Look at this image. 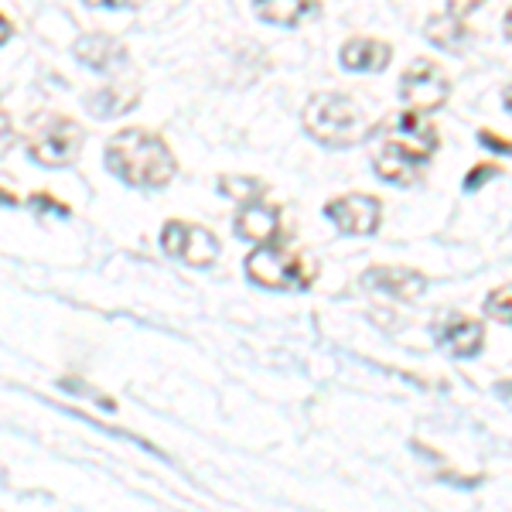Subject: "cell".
<instances>
[{"instance_id": "cell-1", "label": "cell", "mask_w": 512, "mask_h": 512, "mask_svg": "<svg viewBox=\"0 0 512 512\" xmlns=\"http://www.w3.org/2000/svg\"><path fill=\"white\" fill-rule=\"evenodd\" d=\"M106 168L134 188H164L175 178L178 161L158 134L127 127L106 144Z\"/></svg>"}, {"instance_id": "cell-2", "label": "cell", "mask_w": 512, "mask_h": 512, "mask_svg": "<svg viewBox=\"0 0 512 512\" xmlns=\"http://www.w3.org/2000/svg\"><path fill=\"white\" fill-rule=\"evenodd\" d=\"M434 151H437V130L410 110L403 117H396L373 161V171L383 181H390V185H403V188L417 185L424 178V168Z\"/></svg>"}, {"instance_id": "cell-3", "label": "cell", "mask_w": 512, "mask_h": 512, "mask_svg": "<svg viewBox=\"0 0 512 512\" xmlns=\"http://www.w3.org/2000/svg\"><path fill=\"white\" fill-rule=\"evenodd\" d=\"M304 130L325 147H355L373 134L362 106L342 93L311 96V103L304 106Z\"/></svg>"}, {"instance_id": "cell-4", "label": "cell", "mask_w": 512, "mask_h": 512, "mask_svg": "<svg viewBox=\"0 0 512 512\" xmlns=\"http://www.w3.org/2000/svg\"><path fill=\"white\" fill-rule=\"evenodd\" d=\"M246 277L267 291H308L318 280V263L280 243H260L246 256Z\"/></svg>"}, {"instance_id": "cell-5", "label": "cell", "mask_w": 512, "mask_h": 512, "mask_svg": "<svg viewBox=\"0 0 512 512\" xmlns=\"http://www.w3.org/2000/svg\"><path fill=\"white\" fill-rule=\"evenodd\" d=\"M82 140H86V134H82V127L76 120L45 117L31 130L28 154H31V161L45 164V168H65V164H72L79 158Z\"/></svg>"}, {"instance_id": "cell-6", "label": "cell", "mask_w": 512, "mask_h": 512, "mask_svg": "<svg viewBox=\"0 0 512 512\" xmlns=\"http://www.w3.org/2000/svg\"><path fill=\"white\" fill-rule=\"evenodd\" d=\"M161 246L168 256L188 263V267H212L219 256V239L209 233L205 226H195V222H164L161 229Z\"/></svg>"}, {"instance_id": "cell-7", "label": "cell", "mask_w": 512, "mask_h": 512, "mask_svg": "<svg viewBox=\"0 0 512 512\" xmlns=\"http://www.w3.org/2000/svg\"><path fill=\"white\" fill-rule=\"evenodd\" d=\"M400 96H403V103H407L414 113H434V110H441V106L448 103L451 82L441 72V65L417 59L407 72H403Z\"/></svg>"}, {"instance_id": "cell-8", "label": "cell", "mask_w": 512, "mask_h": 512, "mask_svg": "<svg viewBox=\"0 0 512 512\" xmlns=\"http://www.w3.org/2000/svg\"><path fill=\"white\" fill-rule=\"evenodd\" d=\"M325 216L342 229L345 236H373L379 229V198L373 195H342V198H332L325 205Z\"/></svg>"}, {"instance_id": "cell-9", "label": "cell", "mask_w": 512, "mask_h": 512, "mask_svg": "<svg viewBox=\"0 0 512 512\" xmlns=\"http://www.w3.org/2000/svg\"><path fill=\"white\" fill-rule=\"evenodd\" d=\"M434 342L444 345L451 355H458V359H472V355L482 352V342H485V328L482 321L468 318V315H458V311H451V315H441L434 325Z\"/></svg>"}, {"instance_id": "cell-10", "label": "cell", "mask_w": 512, "mask_h": 512, "mask_svg": "<svg viewBox=\"0 0 512 512\" xmlns=\"http://www.w3.org/2000/svg\"><path fill=\"white\" fill-rule=\"evenodd\" d=\"M362 287L386 297H396V301H417L420 294L427 291V277L420 270L410 267H369L362 274Z\"/></svg>"}, {"instance_id": "cell-11", "label": "cell", "mask_w": 512, "mask_h": 512, "mask_svg": "<svg viewBox=\"0 0 512 512\" xmlns=\"http://www.w3.org/2000/svg\"><path fill=\"white\" fill-rule=\"evenodd\" d=\"M233 229L239 239H246V243H274L280 236V212L274 205L250 202L236 212Z\"/></svg>"}, {"instance_id": "cell-12", "label": "cell", "mask_w": 512, "mask_h": 512, "mask_svg": "<svg viewBox=\"0 0 512 512\" xmlns=\"http://www.w3.org/2000/svg\"><path fill=\"white\" fill-rule=\"evenodd\" d=\"M72 55H76L86 69H96V72H113L117 65L127 62V48L110 35H82L76 45H72Z\"/></svg>"}, {"instance_id": "cell-13", "label": "cell", "mask_w": 512, "mask_h": 512, "mask_svg": "<svg viewBox=\"0 0 512 512\" xmlns=\"http://www.w3.org/2000/svg\"><path fill=\"white\" fill-rule=\"evenodd\" d=\"M390 59H393L390 45L379 38H352V41H345L342 52H338V62L349 72H383L386 65H390Z\"/></svg>"}, {"instance_id": "cell-14", "label": "cell", "mask_w": 512, "mask_h": 512, "mask_svg": "<svg viewBox=\"0 0 512 512\" xmlns=\"http://www.w3.org/2000/svg\"><path fill=\"white\" fill-rule=\"evenodd\" d=\"M253 11L267 24L291 28V24L304 21L308 14L318 11V0H253Z\"/></svg>"}, {"instance_id": "cell-15", "label": "cell", "mask_w": 512, "mask_h": 512, "mask_svg": "<svg viewBox=\"0 0 512 512\" xmlns=\"http://www.w3.org/2000/svg\"><path fill=\"white\" fill-rule=\"evenodd\" d=\"M137 99H140V89H137V86H130V89L110 86V89H103V93H93V96H89V99H86V110L93 113V117L110 120V117H120V113L134 110Z\"/></svg>"}, {"instance_id": "cell-16", "label": "cell", "mask_w": 512, "mask_h": 512, "mask_svg": "<svg viewBox=\"0 0 512 512\" xmlns=\"http://www.w3.org/2000/svg\"><path fill=\"white\" fill-rule=\"evenodd\" d=\"M424 35L431 38V45L444 48V52H461L468 31H465V24H461V18L448 14V18H431V21H427L424 24Z\"/></svg>"}, {"instance_id": "cell-17", "label": "cell", "mask_w": 512, "mask_h": 512, "mask_svg": "<svg viewBox=\"0 0 512 512\" xmlns=\"http://www.w3.org/2000/svg\"><path fill=\"white\" fill-rule=\"evenodd\" d=\"M219 192L226 198H236V202L250 205V202H260V198L267 195V185H263L260 178H229V175H222L219 178Z\"/></svg>"}, {"instance_id": "cell-18", "label": "cell", "mask_w": 512, "mask_h": 512, "mask_svg": "<svg viewBox=\"0 0 512 512\" xmlns=\"http://www.w3.org/2000/svg\"><path fill=\"white\" fill-rule=\"evenodd\" d=\"M485 315L492 321H502V325H512V284L495 287V291L485 297Z\"/></svg>"}, {"instance_id": "cell-19", "label": "cell", "mask_w": 512, "mask_h": 512, "mask_svg": "<svg viewBox=\"0 0 512 512\" xmlns=\"http://www.w3.org/2000/svg\"><path fill=\"white\" fill-rule=\"evenodd\" d=\"M499 175H502L499 164H478V168L468 171V178H465V192H475V188H482V185H485V178H499Z\"/></svg>"}, {"instance_id": "cell-20", "label": "cell", "mask_w": 512, "mask_h": 512, "mask_svg": "<svg viewBox=\"0 0 512 512\" xmlns=\"http://www.w3.org/2000/svg\"><path fill=\"white\" fill-rule=\"evenodd\" d=\"M478 144H485L495 154H512V140L492 134V130H478Z\"/></svg>"}, {"instance_id": "cell-21", "label": "cell", "mask_w": 512, "mask_h": 512, "mask_svg": "<svg viewBox=\"0 0 512 512\" xmlns=\"http://www.w3.org/2000/svg\"><path fill=\"white\" fill-rule=\"evenodd\" d=\"M89 7H99V11H134V7H144L147 0H86Z\"/></svg>"}, {"instance_id": "cell-22", "label": "cell", "mask_w": 512, "mask_h": 512, "mask_svg": "<svg viewBox=\"0 0 512 512\" xmlns=\"http://www.w3.org/2000/svg\"><path fill=\"white\" fill-rule=\"evenodd\" d=\"M31 205L41 212H55V216H69V205H62V202H55V198H48V195H31Z\"/></svg>"}, {"instance_id": "cell-23", "label": "cell", "mask_w": 512, "mask_h": 512, "mask_svg": "<svg viewBox=\"0 0 512 512\" xmlns=\"http://www.w3.org/2000/svg\"><path fill=\"white\" fill-rule=\"evenodd\" d=\"M485 0H448V11L454 18H468V14L475 11V7H482Z\"/></svg>"}, {"instance_id": "cell-24", "label": "cell", "mask_w": 512, "mask_h": 512, "mask_svg": "<svg viewBox=\"0 0 512 512\" xmlns=\"http://www.w3.org/2000/svg\"><path fill=\"white\" fill-rule=\"evenodd\" d=\"M495 390H499V393L506 396V400L512 403V383H499V386H495Z\"/></svg>"}, {"instance_id": "cell-25", "label": "cell", "mask_w": 512, "mask_h": 512, "mask_svg": "<svg viewBox=\"0 0 512 512\" xmlns=\"http://www.w3.org/2000/svg\"><path fill=\"white\" fill-rule=\"evenodd\" d=\"M506 38L512 41V7H509V14H506Z\"/></svg>"}, {"instance_id": "cell-26", "label": "cell", "mask_w": 512, "mask_h": 512, "mask_svg": "<svg viewBox=\"0 0 512 512\" xmlns=\"http://www.w3.org/2000/svg\"><path fill=\"white\" fill-rule=\"evenodd\" d=\"M502 99H506V106H509V110H512V86L506 89V93H502Z\"/></svg>"}]
</instances>
